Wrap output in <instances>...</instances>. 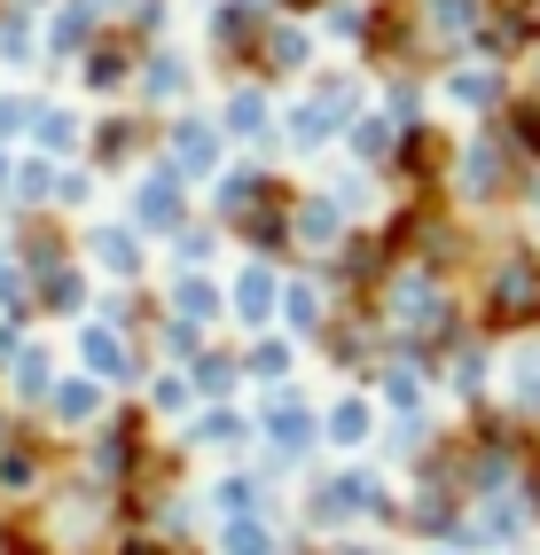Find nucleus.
Returning a JSON list of instances; mask_svg holds the SVG:
<instances>
[{"mask_svg": "<svg viewBox=\"0 0 540 555\" xmlns=\"http://www.w3.org/2000/svg\"><path fill=\"white\" fill-rule=\"evenodd\" d=\"M486 306H493V321H532L540 313V267L532 258H501V274L486 282Z\"/></svg>", "mask_w": 540, "mask_h": 555, "instance_id": "1", "label": "nucleus"}, {"mask_svg": "<svg viewBox=\"0 0 540 555\" xmlns=\"http://www.w3.org/2000/svg\"><path fill=\"white\" fill-rule=\"evenodd\" d=\"M87 367H94L102 384H126V376H133V352L111 337V328H87Z\"/></svg>", "mask_w": 540, "mask_h": 555, "instance_id": "2", "label": "nucleus"}, {"mask_svg": "<svg viewBox=\"0 0 540 555\" xmlns=\"http://www.w3.org/2000/svg\"><path fill=\"white\" fill-rule=\"evenodd\" d=\"M141 219H150V228H172V219H180V196H172V172H157L150 189H141Z\"/></svg>", "mask_w": 540, "mask_h": 555, "instance_id": "3", "label": "nucleus"}, {"mask_svg": "<svg viewBox=\"0 0 540 555\" xmlns=\"http://www.w3.org/2000/svg\"><path fill=\"white\" fill-rule=\"evenodd\" d=\"M172 157H180V172H204V165H211V133H204V126H180V133H172Z\"/></svg>", "mask_w": 540, "mask_h": 555, "instance_id": "4", "label": "nucleus"}, {"mask_svg": "<svg viewBox=\"0 0 540 555\" xmlns=\"http://www.w3.org/2000/svg\"><path fill=\"white\" fill-rule=\"evenodd\" d=\"M267 306H274V282H267V274H243V282H235V313H243V321H267Z\"/></svg>", "mask_w": 540, "mask_h": 555, "instance_id": "5", "label": "nucleus"}, {"mask_svg": "<svg viewBox=\"0 0 540 555\" xmlns=\"http://www.w3.org/2000/svg\"><path fill=\"white\" fill-rule=\"evenodd\" d=\"M94 258H102V267H118V274H133V258H141V250H133L126 228H102V235H94Z\"/></svg>", "mask_w": 540, "mask_h": 555, "instance_id": "6", "label": "nucleus"}, {"mask_svg": "<svg viewBox=\"0 0 540 555\" xmlns=\"http://www.w3.org/2000/svg\"><path fill=\"white\" fill-rule=\"evenodd\" d=\"M55 423H94V384H63L55 391Z\"/></svg>", "mask_w": 540, "mask_h": 555, "instance_id": "7", "label": "nucleus"}, {"mask_svg": "<svg viewBox=\"0 0 540 555\" xmlns=\"http://www.w3.org/2000/svg\"><path fill=\"white\" fill-rule=\"evenodd\" d=\"M330 430H337V447H360V438H369V406H360V399H345L337 415H330Z\"/></svg>", "mask_w": 540, "mask_h": 555, "instance_id": "8", "label": "nucleus"}, {"mask_svg": "<svg viewBox=\"0 0 540 555\" xmlns=\"http://www.w3.org/2000/svg\"><path fill=\"white\" fill-rule=\"evenodd\" d=\"M31 477H40V454H31V447H9V462H0V486H9V493H24Z\"/></svg>", "mask_w": 540, "mask_h": 555, "instance_id": "9", "label": "nucleus"}, {"mask_svg": "<svg viewBox=\"0 0 540 555\" xmlns=\"http://www.w3.org/2000/svg\"><path fill=\"white\" fill-rule=\"evenodd\" d=\"M462 180H471V196H493V180H501V157H493V150H471Z\"/></svg>", "mask_w": 540, "mask_h": 555, "instance_id": "10", "label": "nucleus"}, {"mask_svg": "<svg viewBox=\"0 0 540 555\" xmlns=\"http://www.w3.org/2000/svg\"><path fill=\"white\" fill-rule=\"evenodd\" d=\"M172 313H180V321H204V313H211V289H204V282H172Z\"/></svg>", "mask_w": 540, "mask_h": 555, "instance_id": "11", "label": "nucleus"}, {"mask_svg": "<svg viewBox=\"0 0 540 555\" xmlns=\"http://www.w3.org/2000/svg\"><path fill=\"white\" fill-rule=\"evenodd\" d=\"M87 79H94V87H118V79H126V48H94Z\"/></svg>", "mask_w": 540, "mask_h": 555, "instance_id": "12", "label": "nucleus"}, {"mask_svg": "<svg viewBox=\"0 0 540 555\" xmlns=\"http://www.w3.org/2000/svg\"><path fill=\"white\" fill-rule=\"evenodd\" d=\"M352 150H360V157H384V150H391V126H384V118H360V126H352Z\"/></svg>", "mask_w": 540, "mask_h": 555, "instance_id": "13", "label": "nucleus"}, {"mask_svg": "<svg viewBox=\"0 0 540 555\" xmlns=\"http://www.w3.org/2000/svg\"><path fill=\"white\" fill-rule=\"evenodd\" d=\"M259 118H267L259 94H235V102H228V126H235V133H259Z\"/></svg>", "mask_w": 540, "mask_h": 555, "instance_id": "14", "label": "nucleus"}, {"mask_svg": "<svg viewBox=\"0 0 540 555\" xmlns=\"http://www.w3.org/2000/svg\"><path fill=\"white\" fill-rule=\"evenodd\" d=\"M267 55H274V70H298V63H306V40H298V31H274Z\"/></svg>", "mask_w": 540, "mask_h": 555, "instance_id": "15", "label": "nucleus"}, {"mask_svg": "<svg viewBox=\"0 0 540 555\" xmlns=\"http://www.w3.org/2000/svg\"><path fill=\"white\" fill-rule=\"evenodd\" d=\"M282 306H291V321H298V328H313V321H321V298H313V289H291Z\"/></svg>", "mask_w": 540, "mask_h": 555, "instance_id": "16", "label": "nucleus"}, {"mask_svg": "<svg viewBox=\"0 0 540 555\" xmlns=\"http://www.w3.org/2000/svg\"><path fill=\"white\" fill-rule=\"evenodd\" d=\"M16 384H24V391H48V360L24 352V360H16Z\"/></svg>", "mask_w": 540, "mask_h": 555, "instance_id": "17", "label": "nucleus"}, {"mask_svg": "<svg viewBox=\"0 0 540 555\" xmlns=\"http://www.w3.org/2000/svg\"><path fill=\"white\" fill-rule=\"evenodd\" d=\"M40 141H48V150H70V118H63V109H48V118H40Z\"/></svg>", "mask_w": 540, "mask_h": 555, "instance_id": "18", "label": "nucleus"}, {"mask_svg": "<svg viewBox=\"0 0 540 555\" xmlns=\"http://www.w3.org/2000/svg\"><path fill=\"white\" fill-rule=\"evenodd\" d=\"M196 384H204V391H228V384H235V367H228V360H204V367H196Z\"/></svg>", "mask_w": 540, "mask_h": 555, "instance_id": "19", "label": "nucleus"}, {"mask_svg": "<svg viewBox=\"0 0 540 555\" xmlns=\"http://www.w3.org/2000/svg\"><path fill=\"white\" fill-rule=\"evenodd\" d=\"M126 150H133V126H126V118L102 126V157H126Z\"/></svg>", "mask_w": 540, "mask_h": 555, "instance_id": "20", "label": "nucleus"}, {"mask_svg": "<svg viewBox=\"0 0 540 555\" xmlns=\"http://www.w3.org/2000/svg\"><path fill=\"white\" fill-rule=\"evenodd\" d=\"M48 306H79V274H48Z\"/></svg>", "mask_w": 540, "mask_h": 555, "instance_id": "21", "label": "nucleus"}, {"mask_svg": "<svg viewBox=\"0 0 540 555\" xmlns=\"http://www.w3.org/2000/svg\"><path fill=\"white\" fill-rule=\"evenodd\" d=\"M0 555H40V547H31V532H24V525H9V532H0Z\"/></svg>", "mask_w": 540, "mask_h": 555, "instance_id": "22", "label": "nucleus"}, {"mask_svg": "<svg viewBox=\"0 0 540 555\" xmlns=\"http://www.w3.org/2000/svg\"><path fill=\"white\" fill-rule=\"evenodd\" d=\"M9 126H16V102H0V133H9Z\"/></svg>", "mask_w": 540, "mask_h": 555, "instance_id": "23", "label": "nucleus"}, {"mask_svg": "<svg viewBox=\"0 0 540 555\" xmlns=\"http://www.w3.org/2000/svg\"><path fill=\"white\" fill-rule=\"evenodd\" d=\"M298 9H306V0H298Z\"/></svg>", "mask_w": 540, "mask_h": 555, "instance_id": "24", "label": "nucleus"}]
</instances>
